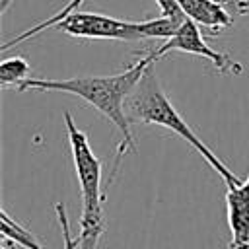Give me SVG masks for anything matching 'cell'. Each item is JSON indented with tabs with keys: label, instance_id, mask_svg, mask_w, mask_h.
I'll list each match as a JSON object with an SVG mask.
<instances>
[{
	"label": "cell",
	"instance_id": "6da1fadb",
	"mask_svg": "<svg viewBox=\"0 0 249 249\" xmlns=\"http://www.w3.org/2000/svg\"><path fill=\"white\" fill-rule=\"evenodd\" d=\"M158 58L150 51L146 56L132 62L126 70L111 76H80V78H66V80H51V78H27L18 86V91L27 89H39V91H62L82 97L86 103L93 105L103 117H107L117 130L121 132V140L117 146V158L113 165V173L109 177V183L113 181V175H117L123 156H126L128 150L134 148V134L130 128V119L124 109V101L142 78L144 70L156 62Z\"/></svg>",
	"mask_w": 249,
	"mask_h": 249
},
{
	"label": "cell",
	"instance_id": "7a4b0ae2",
	"mask_svg": "<svg viewBox=\"0 0 249 249\" xmlns=\"http://www.w3.org/2000/svg\"><path fill=\"white\" fill-rule=\"evenodd\" d=\"M126 115L130 123H142V124H158L163 128H169L183 140H187L202 158L204 161L224 179L226 185H239V177L195 134V130L187 124V121L177 113L173 103L167 99L156 72L154 62L144 70L142 78L130 91V95L124 101Z\"/></svg>",
	"mask_w": 249,
	"mask_h": 249
},
{
	"label": "cell",
	"instance_id": "3957f363",
	"mask_svg": "<svg viewBox=\"0 0 249 249\" xmlns=\"http://www.w3.org/2000/svg\"><path fill=\"white\" fill-rule=\"evenodd\" d=\"M64 124H66L74 169H76V177L82 193L78 249H97L99 239L105 231V216H103L105 187H103L101 160L93 154L86 132L78 128L70 113H64Z\"/></svg>",
	"mask_w": 249,
	"mask_h": 249
},
{
	"label": "cell",
	"instance_id": "277c9868",
	"mask_svg": "<svg viewBox=\"0 0 249 249\" xmlns=\"http://www.w3.org/2000/svg\"><path fill=\"white\" fill-rule=\"evenodd\" d=\"M58 31L78 39H115V41H142L140 21L117 19L105 14L74 10L60 18L54 25Z\"/></svg>",
	"mask_w": 249,
	"mask_h": 249
},
{
	"label": "cell",
	"instance_id": "5b68a950",
	"mask_svg": "<svg viewBox=\"0 0 249 249\" xmlns=\"http://www.w3.org/2000/svg\"><path fill=\"white\" fill-rule=\"evenodd\" d=\"M171 51H179V53H187V54H195V56H202L206 60H210L214 64V68L220 72V74H231V76H237L241 74V64L237 60H233L231 56H228L226 53H220V51H214L206 41H204V35L200 31V27L193 21V19H185L181 23V27L177 29V33L169 39H165L163 45H160L158 49H154V56L156 58H161L165 53H171Z\"/></svg>",
	"mask_w": 249,
	"mask_h": 249
},
{
	"label": "cell",
	"instance_id": "8992f818",
	"mask_svg": "<svg viewBox=\"0 0 249 249\" xmlns=\"http://www.w3.org/2000/svg\"><path fill=\"white\" fill-rule=\"evenodd\" d=\"M226 208L230 249H249V175L239 185H228Z\"/></svg>",
	"mask_w": 249,
	"mask_h": 249
},
{
	"label": "cell",
	"instance_id": "52a82bcc",
	"mask_svg": "<svg viewBox=\"0 0 249 249\" xmlns=\"http://www.w3.org/2000/svg\"><path fill=\"white\" fill-rule=\"evenodd\" d=\"M183 14L198 27L208 29L212 35L231 27L233 14L218 0H177Z\"/></svg>",
	"mask_w": 249,
	"mask_h": 249
},
{
	"label": "cell",
	"instance_id": "ba28073f",
	"mask_svg": "<svg viewBox=\"0 0 249 249\" xmlns=\"http://www.w3.org/2000/svg\"><path fill=\"white\" fill-rule=\"evenodd\" d=\"M2 237L12 239L16 245H21L25 249H45L39 243V239L27 228H23L16 218H12L6 210H2Z\"/></svg>",
	"mask_w": 249,
	"mask_h": 249
},
{
	"label": "cell",
	"instance_id": "9c48e42d",
	"mask_svg": "<svg viewBox=\"0 0 249 249\" xmlns=\"http://www.w3.org/2000/svg\"><path fill=\"white\" fill-rule=\"evenodd\" d=\"M31 66L23 56H10L0 62V86L18 88L23 80L29 78Z\"/></svg>",
	"mask_w": 249,
	"mask_h": 249
},
{
	"label": "cell",
	"instance_id": "30bf717a",
	"mask_svg": "<svg viewBox=\"0 0 249 249\" xmlns=\"http://www.w3.org/2000/svg\"><path fill=\"white\" fill-rule=\"evenodd\" d=\"M54 212H56V220H58V226H60V231H62L64 249H78V237H72V233H70V222H68V216H66L64 202H56Z\"/></svg>",
	"mask_w": 249,
	"mask_h": 249
},
{
	"label": "cell",
	"instance_id": "8fae6325",
	"mask_svg": "<svg viewBox=\"0 0 249 249\" xmlns=\"http://www.w3.org/2000/svg\"><path fill=\"white\" fill-rule=\"evenodd\" d=\"M16 247V243L12 241V239H8V237H2V249H14Z\"/></svg>",
	"mask_w": 249,
	"mask_h": 249
},
{
	"label": "cell",
	"instance_id": "7c38bea8",
	"mask_svg": "<svg viewBox=\"0 0 249 249\" xmlns=\"http://www.w3.org/2000/svg\"><path fill=\"white\" fill-rule=\"evenodd\" d=\"M12 2H14V0H0V12L4 14V12L10 8V4H12Z\"/></svg>",
	"mask_w": 249,
	"mask_h": 249
}]
</instances>
